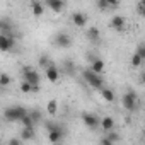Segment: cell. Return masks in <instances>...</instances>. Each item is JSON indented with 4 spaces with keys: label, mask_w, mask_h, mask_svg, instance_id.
Here are the masks:
<instances>
[{
    "label": "cell",
    "mask_w": 145,
    "mask_h": 145,
    "mask_svg": "<svg viewBox=\"0 0 145 145\" xmlns=\"http://www.w3.org/2000/svg\"><path fill=\"white\" fill-rule=\"evenodd\" d=\"M99 36H101V33L97 27H87V38L91 41H99Z\"/></svg>",
    "instance_id": "17"
},
{
    "label": "cell",
    "mask_w": 145,
    "mask_h": 145,
    "mask_svg": "<svg viewBox=\"0 0 145 145\" xmlns=\"http://www.w3.org/2000/svg\"><path fill=\"white\" fill-rule=\"evenodd\" d=\"M142 61H143V60H142V56H138L137 53H133V56H131V65H133L135 68H138V67L142 65Z\"/></svg>",
    "instance_id": "26"
},
{
    "label": "cell",
    "mask_w": 145,
    "mask_h": 145,
    "mask_svg": "<svg viewBox=\"0 0 145 145\" xmlns=\"http://www.w3.org/2000/svg\"><path fill=\"white\" fill-rule=\"evenodd\" d=\"M29 114H31V118H33V121H34V123H39V121L43 120L41 111H39V109H36V108H34V109H31V111H29Z\"/></svg>",
    "instance_id": "22"
},
{
    "label": "cell",
    "mask_w": 145,
    "mask_h": 145,
    "mask_svg": "<svg viewBox=\"0 0 145 145\" xmlns=\"http://www.w3.org/2000/svg\"><path fill=\"white\" fill-rule=\"evenodd\" d=\"M44 126H46V130H48V140H50L53 145L60 143L61 138H63V128H61L60 125L53 123V121H46Z\"/></svg>",
    "instance_id": "2"
},
{
    "label": "cell",
    "mask_w": 145,
    "mask_h": 145,
    "mask_svg": "<svg viewBox=\"0 0 145 145\" xmlns=\"http://www.w3.org/2000/svg\"><path fill=\"white\" fill-rule=\"evenodd\" d=\"M121 104H123L125 109H128V111H135V108H137V104H138V97H137V94H135L133 91L125 92V94H123V99H121Z\"/></svg>",
    "instance_id": "5"
},
{
    "label": "cell",
    "mask_w": 145,
    "mask_h": 145,
    "mask_svg": "<svg viewBox=\"0 0 145 145\" xmlns=\"http://www.w3.org/2000/svg\"><path fill=\"white\" fill-rule=\"evenodd\" d=\"M101 128H103L106 133L113 131V128H114V120H113L111 116H104V118L101 120Z\"/></svg>",
    "instance_id": "13"
},
{
    "label": "cell",
    "mask_w": 145,
    "mask_h": 145,
    "mask_svg": "<svg viewBox=\"0 0 145 145\" xmlns=\"http://www.w3.org/2000/svg\"><path fill=\"white\" fill-rule=\"evenodd\" d=\"M46 109H48L50 114H55V113L58 111V103H56V101H50L48 106H46Z\"/></svg>",
    "instance_id": "25"
},
{
    "label": "cell",
    "mask_w": 145,
    "mask_h": 145,
    "mask_svg": "<svg viewBox=\"0 0 145 145\" xmlns=\"http://www.w3.org/2000/svg\"><path fill=\"white\" fill-rule=\"evenodd\" d=\"M82 123L87 128H91V130H96L97 126H101V120L96 114H91V113H84L82 114Z\"/></svg>",
    "instance_id": "6"
},
{
    "label": "cell",
    "mask_w": 145,
    "mask_h": 145,
    "mask_svg": "<svg viewBox=\"0 0 145 145\" xmlns=\"http://www.w3.org/2000/svg\"><path fill=\"white\" fill-rule=\"evenodd\" d=\"M9 145H22V142L19 138H10L9 140Z\"/></svg>",
    "instance_id": "33"
},
{
    "label": "cell",
    "mask_w": 145,
    "mask_h": 145,
    "mask_svg": "<svg viewBox=\"0 0 145 145\" xmlns=\"http://www.w3.org/2000/svg\"><path fill=\"white\" fill-rule=\"evenodd\" d=\"M56 145H60V143H56Z\"/></svg>",
    "instance_id": "35"
},
{
    "label": "cell",
    "mask_w": 145,
    "mask_h": 145,
    "mask_svg": "<svg viewBox=\"0 0 145 145\" xmlns=\"http://www.w3.org/2000/svg\"><path fill=\"white\" fill-rule=\"evenodd\" d=\"M46 79H48L50 82H58V79H60V72H58V68H56L55 65H51V67L46 68Z\"/></svg>",
    "instance_id": "12"
},
{
    "label": "cell",
    "mask_w": 145,
    "mask_h": 145,
    "mask_svg": "<svg viewBox=\"0 0 145 145\" xmlns=\"http://www.w3.org/2000/svg\"><path fill=\"white\" fill-rule=\"evenodd\" d=\"M31 9H33V14L36 17H39L43 12H44V5L41 2H31Z\"/></svg>",
    "instance_id": "16"
},
{
    "label": "cell",
    "mask_w": 145,
    "mask_h": 145,
    "mask_svg": "<svg viewBox=\"0 0 145 145\" xmlns=\"http://www.w3.org/2000/svg\"><path fill=\"white\" fill-rule=\"evenodd\" d=\"M140 80H142V84H143V86H145V70H143V72H142V77H140Z\"/></svg>",
    "instance_id": "34"
},
{
    "label": "cell",
    "mask_w": 145,
    "mask_h": 145,
    "mask_svg": "<svg viewBox=\"0 0 145 145\" xmlns=\"http://www.w3.org/2000/svg\"><path fill=\"white\" fill-rule=\"evenodd\" d=\"M137 10L142 17H145V0H140V2L137 4Z\"/></svg>",
    "instance_id": "28"
},
{
    "label": "cell",
    "mask_w": 145,
    "mask_h": 145,
    "mask_svg": "<svg viewBox=\"0 0 145 145\" xmlns=\"http://www.w3.org/2000/svg\"><path fill=\"white\" fill-rule=\"evenodd\" d=\"M65 67H67V72L74 74V63H72V61H65Z\"/></svg>",
    "instance_id": "32"
},
{
    "label": "cell",
    "mask_w": 145,
    "mask_h": 145,
    "mask_svg": "<svg viewBox=\"0 0 145 145\" xmlns=\"http://www.w3.org/2000/svg\"><path fill=\"white\" fill-rule=\"evenodd\" d=\"M91 68L96 72V74H103V70H104V61L101 60V58H94L92 60V65H91Z\"/></svg>",
    "instance_id": "15"
},
{
    "label": "cell",
    "mask_w": 145,
    "mask_h": 145,
    "mask_svg": "<svg viewBox=\"0 0 145 145\" xmlns=\"http://www.w3.org/2000/svg\"><path fill=\"white\" fill-rule=\"evenodd\" d=\"M109 26H111L114 31H123V29H125V26H126V19H125L123 16H113V19H111Z\"/></svg>",
    "instance_id": "9"
},
{
    "label": "cell",
    "mask_w": 145,
    "mask_h": 145,
    "mask_svg": "<svg viewBox=\"0 0 145 145\" xmlns=\"http://www.w3.org/2000/svg\"><path fill=\"white\" fill-rule=\"evenodd\" d=\"M0 29H2V34H9V31L12 29L10 22L7 19H0Z\"/></svg>",
    "instance_id": "21"
},
{
    "label": "cell",
    "mask_w": 145,
    "mask_h": 145,
    "mask_svg": "<svg viewBox=\"0 0 145 145\" xmlns=\"http://www.w3.org/2000/svg\"><path fill=\"white\" fill-rule=\"evenodd\" d=\"M101 96H103V99L108 101V103H113V101H114V92H113L111 89H103V91H101Z\"/></svg>",
    "instance_id": "20"
},
{
    "label": "cell",
    "mask_w": 145,
    "mask_h": 145,
    "mask_svg": "<svg viewBox=\"0 0 145 145\" xmlns=\"http://www.w3.org/2000/svg\"><path fill=\"white\" fill-rule=\"evenodd\" d=\"M16 44V39L12 34H0V50L2 51H10Z\"/></svg>",
    "instance_id": "7"
},
{
    "label": "cell",
    "mask_w": 145,
    "mask_h": 145,
    "mask_svg": "<svg viewBox=\"0 0 145 145\" xmlns=\"http://www.w3.org/2000/svg\"><path fill=\"white\" fill-rule=\"evenodd\" d=\"M53 43H55V46H58V48H68V46L72 44V38H70V34H67V33H58V34L55 36Z\"/></svg>",
    "instance_id": "8"
},
{
    "label": "cell",
    "mask_w": 145,
    "mask_h": 145,
    "mask_svg": "<svg viewBox=\"0 0 145 145\" xmlns=\"http://www.w3.org/2000/svg\"><path fill=\"white\" fill-rule=\"evenodd\" d=\"M10 84V77L7 75V74H2V75H0V86H2V87H7Z\"/></svg>",
    "instance_id": "27"
},
{
    "label": "cell",
    "mask_w": 145,
    "mask_h": 145,
    "mask_svg": "<svg viewBox=\"0 0 145 145\" xmlns=\"http://www.w3.org/2000/svg\"><path fill=\"white\" fill-rule=\"evenodd\" d=\"M84 79H86V82H87L92 89H101V91H103V84H104V80H103V77H101L99 74H96L92 68L84 70Z\"/></svg>",
    "instance_id": "3"
},
{
    "label": "cell",
    "mask_w": 145,
    "mask_h": 145,
    "mask_svg": "<svg viewBox=\"0 0 145 145\" xmlns=\"http://www.w3.org/2000/svg\"><path fill=\"white\" fill-rule=\"evenodd\" d=\"M138 56H142V60H145V43H142L138 48H137V51H135Z\"/></svg>",
    "instance_id": "29"
},
{
    "label": "cell",
    "mask_w": 145,
    "mask_h": 145,
    "mask_svg": "<svg viewBox=\"0 0 145 145\" xmlns=\"http://www.w3.org/2000/svg\"><path fill=\"white\" fill-rule=\"evenodd\" d=\"M21 91L26 92V94H29V92H38L39 87H34V86H31V84H27V82L22 80V84H21Z\"/></svg>",
    "instance_id": "19"
},
{
    "label": "cell",
    "mask_w": 145,
    "mask_h": 145,
    "mask_svg": "<svg viewBox=\"0 0 145 145\" xmlns=\"http://www.w3.org/2000/svg\"><path fill=\"white\" fill-rule=\"evenodd\" d=\"M29 114V111L24 108V106H9L5 111H4V118L10 123L14 121H22L26 116Z\"/></svg>",
    "instance_id": "1"
},
{
    "label": "cell",
    "mask_w": 145,
    "mask_h": 145,
    "mask_svg": "<svg viewBox=\"0 0 145 145\" xmlns=\"http://www.w3.org/2000/svg\"><path fill=\"white\" fill-rule=\"evenodd\" d=\"M99 145H114V142H111V140H109L108 137H103V138H101V143H99Z\"/></svg>",
    "instance_id": "31"
},
{
    "label": "cell",
    "mask_w": 145,
    "mask_h": 145,
    "mask_svg": "<svg viewBox=\"0 0 145 145\" xmlns=\"http://www.w3.org/2000/svg\"><path fill=\"white\" fill-rule=\"evenodd\" d=\"M72 22H74L77 27H86L87 24V16L84 12H74L72 14Z\"/></svg>",
    "instance_id": "10"
},
{
    "label": "cell",
    "mask_w": 145,
    "mask_h": 145,
    "mask_svg": "<svg viewBox=\"0 0 145 145\" xmlns=\"http://www.w3.org/2000/svg\"><path fill=\"white\" fill-rule=\"evenodd\" d=\"M22 77H24V82H27L34 87H39V84H41V77L33 67H22Z\"/></svg>",
    "instance_id": "4"
},
{
    "label": "cell",
    "mask_w": 145,
    "mask_h": 145,
    "mask_svg": "<svg viewBox=\"0 0 145 145\" xmlns=\"http://www.w3.org/2000/svg\"><path fill=\"white\" fill-rule=\"evenodd\" d=\"M21 138L22 140H33L34 138V128H22Z\"/></svg>",
    "instance_id": "18"
},
{
    "label": "cell",
    "mask_w": 145,
    "mask_h": 145,
    "mask_svg": "<svg viewBox=\"0 0 145 145\" xmlns=\"http://www.w3.org/2000/svg\"><path fill=\"white\" fill-rule=\"evenodd\" d=\"M106 137H108L111 142H118V140H120V135H118V133H114V131H109Z\"/></svg>",
    "instance_id": "30"
},
{
    "label": "cell",
    "mask_w": 145,
    "mask_h": 145,
    "mask_svg": "<svg viewBox=\"0 0 145 145\" xmlns=\"http://www.w3.org/2000/svg\"><path fill=\"white\" fill-rule=\"evenodd\" d=\"M39 67H41V68H44V70H46L48 67H51L48 55H41V56H39Z\"/></svg>",
    "instance_id": "23"
},
{
    "label": "cell",
    "mask_w": 145,
    "mask_h": 145,
    "mask_svg": "<svg viewBox=\"0 0 145 145\" xmlns=\"http://www.w3.org/2000/svg\"><path fill=\"white\" fill-rule=\"evenodd\" d=\"M96 5L101 10H109V9H116L120 5V2H114V0H99Z\"/></svg>",
    "instance_id": "11"
},
{
    "label": "cell",
    "mask_w": 145,
    "mask_h": 145,
    "mask_svg": "<svg viewBox=\"0 0 145 145\" xmlns=\"http://www.w3.org/2000/svg\"><path fill=\"white\" fill-rule=\"evenodd\" d=\"M44 5H46V7H50V9H51L55 14H58V12H60V10L65 7V4L61 2V0H48V2H46Z\"/></svg>",
    "instance_id": "14"
},
{
    "label": "cell",
    "mask_w": 145,
    "mask_h": 145,
    "mask_svg": "<svg viewBox=\"0 0 145 145\" xmlns=\"http://www.w3.org/2000/svg\"><path fill=\"white\" fill-rule=\"evenodd\" d=\"M21 123H22V126H24V128H34V125H36V123L33 121L31 114H27V116H26V118H24V120H22Z\"/></svg>",
    "instance_id": "24"
}]
</instances>
